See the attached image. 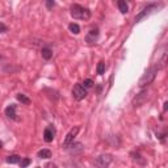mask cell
Segmentation results:
<instances>
[{
	"label": "cell",
	"instance_id": "obj_1",
	"mask_svg": "<svg viewBox=\"0 0 168 168\" xmlns=\"http://www.w3.org/2000/svg\"><path fill=\"white\" fill-rule=\"evenodd\" d=\"M71 17L75 20H89L91 18V11L88 8L80 5V4H72L71 5Z\"/></svg>",
	"mask_w": 168,
	"mask_h": 168
},
{
	"label": "cell",
	"instance_id": "obj_2",
	"mask_svg": "<svg viewBox=\"0 0 168 168\" xmlns=\"http://www.w3.org/2000/svg\"><path fill=\"white\" fill-rule=\"evenodd\" d=\"M158 66H154V67H150L149 70L146 71L145 74H143V76L139 79V84L138 86L141 87V88H145L146 86H149V84H151L154 80H155V78H156V74H158Z\"/></svg>",
	"mask_w": 168,
	"mask_h": 168
},
{
	"label": "cell",
	"instance_id": "obj_3",
	"mask_svg": "<svg viewBox=\"0 0 168 168\" xmlns=\"http://www.w3.org/2000/svg\"><path fill=\"white\" fill-rule=\"evenodd\" d=\"M112 160H113V156H112L110 154H102V155H100L99 158H96L93 167L95 168H108L112 163Z\"/></svg>",
	"mask_w": 168,
	"mask_h": 168
},
{
	"label": "cell",
	"instance_id": "obj_4",
	"mask_svg": "<svg viewBox=\"0 0 168 168\" xmlns=\"http://www.w3.org/2000/svg\"><path fill=\"white\" fill-rule=\"evenodd\" d=\"M158 8V4L156 3H151V4H149L147 7H145L143 8V11L142 12H139V13L135 16V20H134V24H137V22H139L142 18H145L146 16H149L150 13H151V11H154V9H156Z\"/></svg>",
	"mask_w": 168,
	"mask_h": 168
},
{
	"label": "cell",
	"instance_id": "obj_5",
	"mask_svg": "<svg viewBox=\"0 0 168 168\" xmlns=\"http://www.w3.org/2000/svg\"><path fill=\"white\" fill-rule=\"evenodd\" d=\"M79 130H80V127H79V126H75V127H72V129L69 131V133H67L65 141H63V147H65V149H67V147H69L71 143L74 142L75 137H76L78 133H79Z\"/></svg>",
	"mask_w": 168,
	"mask_h": 168
},
{
	"label": "cell",
	"instance_id": "obj_6",
	"mask_svg": "<svg viewBox=\"0 0 168 168\" xmlns=\"http://www.w3.org/2000/svg\"><path fill=\"white\" fill-rule=\"evenodd\" d=\"M87 95H88V92H87L86 88L82 86V84H75V86H74V88H72V96L76 100H83Z\"/></svg>",
	"mask_w": 168,
	"mask_h": 168
},
{
	"label": "cell",
	"instance_id": "obj_7",
	"mask_svg": "<svg viewBox=\"0 0 168 168\" xmlns=\"http://www.w3.org/2000/svg\"><path fill=\"white\" fill-rule=\"evenodd\" d=\"M147 97H149V92H147V91H142L141 93H138L133 99V105H134V108H138V106H141L142 104H145V101L147 100Z\"/></svg>",
	"mask_w": 168,
	"mask_h": 168
},
{
	"label": "cell",
	"instance_id": "obj_8",
	"mask_svg": "<svg viewBox=\"0 0 168 168\" xmlns=\"http://www.w3.org/2000/svg\"><path fill=\"white\" fill-rule=\"evenodd\" d=\"M54 135H55V129L53 126H47L45 130H43V141H45L46 143H50L53 142L54 139Z\"/></svg>",
	"mask_w": 168,
	"mask_h": 168
},
{
	"label": "cell",
	"instance_id": "obj_9",
	"mask_svg": "<svg viewBox=\"0 0 168 168\" xmlns=\"http://www.w3.org/2000/svg\"><path fill=\"white\" fill-rule=\"evenodd\" d=\"M97 38H99V29L97 28H93V29H91L89 32H88V34L86 37V42L91 45V43H95L96 41H97Z\"/></svg>",
	"mask_w": 168,
	"mask_h": 168
},
{
	"label": "cell",
	"instance_id": "obj_10",
	"mask_svg": "<svg viewBox=\"0 0 168 168\" xmlns=\"http://www.w3.org/2000/svg\"><path fill=\"white\" fill-rule=\"evenodd\" d=\"M4 113H5V116H7L8 118L15 119V121H18L17 113H16V105H15V104H11V105H8L5 108V110H4Z\"/></svg>",
	"mask_w": 168,
	"mask_h": 168
},
{
	"label": "cell",
	"instance_id": "obj_11",
	"mask_svg": "<svg viewBox=\"0 0 168 168\" xmlns=\"http://www.w3.org/2000/svg\"><path fill=\"white\" fill-rule=\"evenodd\" d=\"M67 149H70V153L71 154H74V155H76V154H80V153H83V150H84V147H83V145L82 143H79V142H76V143H71V145L67 147Z\"/></svg>",
	"mask_w": 168,
	"mask_h": 168
},
{
	"label": "cell",
	"instance_id": "obj_12",
	"mask_svg": "<svg viewBox=\"0 0 168 168\" xmlns=\"http://www.w3.org/2000/svg\"><path fill=\"white\" fill-rule=\"evenodd\" d=\"M41 55H42V58L45 59V61H50V59L53 58V50H51L50 47H42V49H41Z\"/></svg>",
	"mask_w": 168,
	"mask_h": 168
},
{
	"label": "cell",
	"instance_id": "obj_13",
	"mask_svg": "<svg viewBox=\"0 0 168 168\" xmlns=\"http://www.w3.org/2000/svg\"><path fill=\"white\" fill-rule=\"evenodd\" d=\"M117 4H118V9H119V12H121L122 15H126L127 12H129V5H127L126 2H123V0H119Z\"/></svg>",
	"mask_w": 168,
	"mask_h": 168
},
{
	"label": "cell",
	"instance_id": "obj_14",
	"mask_svg": "<svg viewBox=\"0 0 168 168\" xmlns=\"http://www.w3.org/2000/svg\"><path fill=\"white\" fill-rule=\"evenodd\" d=\"M38 158H41V159H50L51 158V151L50 150H47V149H43L41 151H38Z\"/></svg>",
	"mask_w": 168,
	"mask_h": 168
},
{
	"label": "cell",
	"instance_id": "obj_15",
	"mask_svg": "<svg viewBox=\"0 0 168 168\" xmlns=\"http://www.w3.org/2000/svg\"><path fill=\"white\" fill-rule=\"evenodd\" d=\"M20 160H21V158H20L18 155H11V156L7 158L8 164H16V163H20Z\"/></svg>",
	"mask_w": 168,
	"mask_h": 168
},
{
	"label": "cell",
	"instance_id": "obj_16",
	"mask_svg": "<svg viewBox=\"0 0 168 168\" xmlns=\"http://www.w3.org/2000/svg\"><path fill=\"white\" fill-rule=\"evenodd\" d=\"M69 29H70L71 33H74V34H79V33H80V26H79L78 24H75V22L70 24V25H69Z\"/></svg>",
	"mask_w": 168,
	"mask_h": 168
},
{
	"label": "cell",
	"instance_id": "obj_17",
	"mask_svg": "<svg viewBox=\"0 0 168 168\" xmlns=\"http://www.w3.org/2000/svg\"><path fill=\"white\" fill-rule=\"evenodd\" d=\"M16 99H17L21 104H25V105H28V104L30 102L29 97H26V96H25V95H22V93H18L17 96H16Z\"/></svg>",
	"mask_w": 168,
	"mask_h": 168
},
{
	"label": "cell",
	"instance_id": "obj_18",
	"mask_svg": "<svg viewBox=\"0 0 168 168\" xmlns=\"http://www.w3.org/2000/svg\"><path fill=\"white\" fill-rule=\"evenodd\" d=\"M93 80H92V79H86V80H84L83 83H82V86L86 88V89H89V88H92L93 87Z\"/></svg>",
	"mask_w": 168,
	"mask_h": 168
},
{
	"label": "cell",
	"instance_id": "obj_19",
	"mask_svg": "<svg viewBox=\"0 0 168 168\" xmlns=\"http://www.w3.org/2000/svg\"><path fill=\"white\" fill-rule=\"evenodd\" d=\"M96 71H97L99 75H102L104 72H105V63L104 62H99L97 65V69H96Z\"/></svg>",
	"mask_w": 168,
	"mask_h": 168
},
{
	"label": "cell",
	"instance_id": "obj_20",
	"mask_svg": "<svg viewBox=\"0 0 168 168\" xmlns=\"http://www.w3.org/2000/svg\"><path fill=\"white\" fill-rule=\"evenodd\" d=\"M32 163V160L29 158H25V159H21V160H20V167L21 168H26L28 166H29Z\"/></svg>",
	"mask_w": 168,
	"mask_h": 168
},
{
	"label": "cell",
	"instance_id": "obj_21",
	"mask_svg": "<svg viewBox=\"0 0 168 168\" xmlns=\"http://www.w3.org/2000/svg\"><path fill=\"white\" fill-rule=\"evenodd\" d=\"M55 5V2H53V0H47L46 2V7L47 9H53V7Z\"/></svg>",
	"mask_w": 168,
	"mask_h": 168
},
{
	"label": "cell",
	"instance_id": "obj_22",
	"mask_svg": "<svg viewBox=\"0 0 168 168\" xmlns=\"http://www.w3.org/2000/svg\"><path fill=\"white\" fill-rule=\"evenodd\" d=\"M5 32H8V28L4 22H0V33H5Z\"/></svg>",
	"mask_w": 168,
	"mask_h": 168
},
{
	"label": "cell",
	"instance_id": "obj_23",
	"mask_svg": "<svg viewBox=\"0 0 168 168\" xmlns=\"http://www.w3.org/2000/svg\"><path fill=\"white\" fill-rule=\"evenodd\" d=\"M46 168H57V166H55V164H49Z\"/></svg>",
	"mask_w": 168,
	"mask_h": 168
},
{
	"label": "cell",
	"instance_id": "obj_24",
	"mask_svg": "<svg viewBox=\"0 0 168 168\" xmlns=\"http://www.w3.org/2000/svg\"><path fill=\"white\" fill-rule=\"evenodd\" d=\"M167 109H168V102L166 101V102H164V110H167Z\"/></svg>",
	"mask_w": 168,
	"mask_h": 168
},
{
	"label": "cell",
	"instance_id": "obj_25",
	"mask_svg": "<svg viewBox=\"0 0 168 168\" xmlns=\"http://www.w3.org/2000/svg\"><path fill=\"white\" fill-rule=\"evenodd\" d=\"M2 147H3V142L0 141V149H2Z\"/></svg>",
	"mask_w": 168,
	"mask_h": 168
},
{
	"label": "cell",
	"instance_id": "obj_26",
	"mask_svg": "<svg viewBox=\"0 0 168 168\" xmlns=\"http://www.w3.org/2000/svg\"><path fill=\"white\" fill-rule=\"evenodd\" d=\"M37 168H39V167H37Z\"/></svg>",
	"mask_w": 168,
	"mask_h": 168
}]
</instances>
